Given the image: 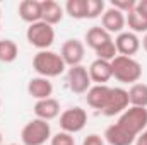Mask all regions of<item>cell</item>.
Wrapping results in <instances>:
<instances>
[{"label":"cell","instance_id":"cell-8","mask_svg":"<svg viewBox=\"0 0 147 145\" xmlns=\"http://www.w3.org/2000/svg\"><path fill=\"white\" fill-rule=\"evenodd\" d=\"M67 84L74 94H86L91 89V77L87 68L82 65L70 67L67 72Z\"/></svg>","mask_w":147,"mask_h":145},{"label":"cell","instance_id":"cell-18","mask_svg":"<svg viewBox=\"0 0 147 145\" xmlns=\"http://www.w3.org/2000/svg\"><path fill=\"white\" fill-rule=\"evenodd\" d=\"M19 17L28 24L39 22L41 21V2H38V0H22L19 3Z\"/></svg>","mask_w":147,"mask_h":145},{"label":"cell","instance_id":"cell-29","mask_svg":"<svg viewBox=\"0 0 147 145\" xmlns=\"http://www.w3.org/2000/svg\"><path fill=\"white\" fill-rule=\"evenodd\" d=\"M135 145H147V128L137 137V140H135Z\"/></svg>","mask_w":147,"mask_h":145},{"label":"cell","instance_id":"cell-25","mask_svg":"<svg viewBox=\"0 0 147 145\" xmlns=\"http://www.w3.org/2000/svg\"><path fill=\"white\" fill-rule=\"evenodd\" d=\"M110 7L120 10V12H123V14H130L132 10H135L137 2H135V0H111Z\"/></svg>","mask_w":147,"mask_h":145},{"label":"cell","instance_id":"cell-6","mask_svg":"<svg viewBox=\"0 0 147 145\" xmlns=\"http://www.w3.org/2000/svg\"><path fill=\"white\" fill-rule=\"evenodd\" d=\"M26 39L31 46L38 48L39 51L48 50L55 41V29H53V26H50L43 21L29 24V28L26 31Z\"/></svg>","mask_w":147,"mask_h":145},{"label":"cell","instance_id":"cell-16","mask_svg":"<svg viewBox=\"0 0 147 145\" xmlns=\"http://www.w3.org/2000/svg\"><path fill=\"white\" fill-rule=\"evenodd\" d=\"M110 91L111 87L108 85H92L86 94V101L87 104L92 109H98V111H103L106 103H108V97H110Z\"/></svg>","mask_w":147,"mask_h":145},{"label":"cell","instance_id":"cell-1","mask_svg":"<svg viewBox=\"0 0 147 145\" xmlns=\"http://www.w3.org/2000/svg\"><path fill=\"white\" fill-rule=\"evenodd\" d=\"M86 43L91 50H94V53L98 55L99 60H106L111 62L118 56L115 41L108 31H105L101 26H92L87 33H86Z\"/></svg>","mask_w":147,"mask_h":145},{"label":"cell","instance_id":"cell-26","mask_svg":"<svg viewBox=\"0 0 147 145\" xmlns=\"http://www.w3.org/2000/svg\"><path fill=\"white\" fill-rule=\"evenodd\" d=\"M50 145H75V140L70 133L67 132H58L57 135L51 137V142Z\"/></svg>","mask_w":147,"mask_h":145},{"label":"cell","instance_id":"cell-23","mask_svg":"<svg viewBox=\"0 0 147 145\" xmlns=\"http://www.w3.org/2000/svg\"><path fill=\"white\" fill-rule=\"evenodd\" d=\"M127 24H128L130 31L135 34L137 33H147V17L137 10V7H135V10H132L127 15Z\"/></svg>","mask_w":147,"mask_h":145},{"label":"cell","instance_id":"cell-30","mask_svg":"<svg viewBox=\"0 0 147 145\" xmlns=\"http://www.w3.org/2000/svg\"><path fill=\"white\" fill-rule=\"evenodd\" d=\"M142 46H144V50L147 51V33H146V36L142 38Z\"/></svg>","mask_w":147,"mask_h":145},{"label":"cell","instance_id":"cell-31","mask_svg":"<svg viewBox=\"0 0 147 145\" xmlns=\"http://www.w3.org/2000/svg\"><path fill=\"white\" fill-rule=\"evenodd\" d=\"M0 145H2V132H0Z\"/></svg>","mask_w":147,"mask_h":145},{"label":"cell","instance_id":"cell-21","mask_svg":"<svg viewBox=\"0 0 147 145\" xmlns=\"http://www.w3.org/2000/svg\"><path fill=\"white\" fill-rule=\"evenodd\" d=\"M19 55V48L16 44V41L5 38V39H0V62L3 63H12Z\"/></svg>","mask_w":147,"mask_h":145},{"label":"cell","instance_id":"cell-24","mask_svg":"<svg viewBox=\"0 0 147 145\" xmlns=\"http://www.w3.org/2000/svg\"><path fill=\"white\" fill-rule=\"evenodd\" d=\"M105 2L103 0H87V19H96L105 14Z\"/></svg>","mask_w":147,"mask_h":145},{"label":"cell","instance_id":"cell-27","mask_svg":"<svg viewBox=\"0 0 147 145\" xmlns=\"http://www.w3.org/2000/svg\"><path fill=\"white\" fill-rule=\"evenodd\" d=\"M82 145H105V140H103V137H99L96 133H91L84 138Z\"/></svg>","mask_w":147,"mask_h":145},{"label":"cell","instance_id":"cell-2","mask_svg":"<svg viewBox=\"0 0 147 145\" xmlns=\"http://www.w3.org/2000/svg\"><path fill=\"white\" fill-rule=\"evenodd\" d=\"M65 62L62 60L60 53L50 51V50H43L38 51L33 58V68L36 70L39 77L45 79H51V77H58L65 70Z\"/></svg>","mask_w":147,"mask_h":145},{"label":"cell","instance_id":"cell-20","mask_svg":"<svg viewBox=\"0 0 147 145\" xmlns=\"http://www.w3.org/2000/svg\"><path fill=\"white\" fill-rule=\"evenodd\" d=\"M128 101L135 108H147V84H134L128 91Z\"/></svg>","mask_w":147,"mask_h":145},{"label":"cell","instance_id":"cell-12","mask_svg":"<svg viewBox=\"0 0 147 145\" xmlns=\"http://www.w3.org/2000/svg\"><path fill=\"white\" fill-rule=\"evenodd\" d=\"M125 24H127L125 14L116 10V9H113V7H108L105 10V14L101 15V28L105 31H108L110 34H113V33H116V34L123 33Z\"/></svg>","mask_w":147,"mask_h":145},{"label":"cell","instance_id":"cell-19","mask_svg":"<svg viewBox=\"0 0 147 145\" xmlns=\"http://www.w3.org/2000/svg\"><path fill=\"white\" fill-rule=\"evenodd\" d=\"M105 140L110 145H132L135 142V138H134L130 133H127V132H125L120 125H116V123L110 125V126L105 130Z\"/></svg>","mask_w":147,"mask_h":145},{"label":"cell","instance_id":"cell-10","mask_svg":"<svg viewBox=\"0 0 147 145\" xmlns=\"http://www.w3.org/2000/svg\"><path fill=\"white\" fill-rule=\"evenodd\" d=\"M84 55H86V46L79 39H67L60 48V56L69 67L80 65V62L84 60Z\"/></svg>","mask_w":147,"mask_h":145},{"label":"cell","instance_id":"cell-11","mask_svg":"<svg viewBox=\"0 0 147 145\" xmlns=\"http://www.w3.org/2000/svg\"><path fill=\"white\" fill-rule=\"evenodd\" d=\"M115 46H116L118 55L132 58L140 50V39L132 31H123V33H120L118 36L115 38Z\"/></svg>","mask_w":147,"mask_h":145},{"label":"cell","instance_id":"cell-34","mask_svg":"<svg viewBox=\"0 0 147 145\" xmlns=\"http://www.w3.org/2000/svg\"><path fill=\"white\" fill-rule=\"evenodd\" d=\"M0 15H2V12H0Z\"/></svg>","mask_w":147,"mask_h":145},{"label":"cell","instance_id":"cell-13","mask_svg":"<svg viewBox=\"0 0 147 145\" xmlns=\"http://www.w3.org/2000/svg\"><path fill=\"white\" fill-rule=\"evenodd\" d=\"M28 94L31 97H34L36 101L41 99H48L53 94V84L50 82V79L45 77H33L28 82Z\"/></svg>","mask_w":147,"mask_h":145},{"label":"cell","instance_id":"cell-28","mask_svg":"<svg viewBox=\"0 0 147 145\" xmlns=\"http://www.w3.org/2000/svg\"><path fill=\"white\" fill-rule=\"evenodd\" d=\"M137 10H139L142 15H146L147 17V0H140V2H137Z\"/></svg>","mask_w":147,"mask_h":145},{"label":"cell","instance_id":"cell-33","mask_svg":"<svg viewBox=\"0 0 147 145\" xmlns=\"http://www.w3.org/2000/svg\"><path fill=\"white\" fill-rule=\"evenodd\" d=\"M10 145H16V144H10Z\"/></svg>","mask_w":147,"mask_h":145},{"label":"cell","instance_id":"cell-4","mask_svg":"<svg viewBox=\"0 0 147 145\" xmlns=\"http://www.w3.org/2000/svg\"><path fill=\"white\" fill-rule=\"evenodd\" d=\"M116 125H120L127 133H130L135 140L147 128V108H127L118 118Z\"/></svg>","mask_w":147,"mask_h":145},{"label":"cell","instance_id":"cell-15","mask_svg":"<svg viewBox=\"0 0 147 145\" xmlns=\"http://www.w3.org/2000/svg\"><path fill=\"white\" fill-rule=\"evenodd\" d=\"M33 109H34L36 118L45 119V121H51V119H55L60 114V103L55 97H48V99L36 101Z\"/></svg>","mask_w":147,"mask_h":145},{"label":"cell","instance_id":"cell-17","mask_svg":"<svg viewBox=\"0 0 147 145\" xmlns=\"http://www.w3.org/2000/svg\"><path fill=\"white\" fill-rule=\"evenodd\" d=\"M62 19H63V7L58 2H55V0L41 2V21L43 22H46L50 26H55Z\"/></svg>","mask_w":147,"mask_h":145},{"label":"cell","instance_id":"cell-22","mask_svg":"<svg viewBox=\"0 0 147 145\" xmlns=\"http://www.w3.org/2000/svg\"><path fill=\"white\" fill-rule=\"evenodd\" d=\"M65 12L72 19H87V0H67Z\"/></svg>","mask_w":147,"mask_h":145},{"label":"cell","instance_id":"cell-32","mask_svg":"<svg viewBox=\"0 0 147 145\" xmlns=\"http://www.w3.org/2000/svg\"><path fill=\"white\" fill-rule=\"evenodd\" d=\"M0 106H2V101H0Z\"/></svg>","mask_w":147,"mask_h":145},{"label":"cell","instance_id":"cell-14","mask_svg":"<svg viewBox=\"0 0 147 145\" xmlns=\"http://www.w3.org/2000/svg\"><path fill=\"white\" fill-rule=\"evenodd\" d=\"M89 77H91V82H96V85H106V82L113 77L111 72V62L106 60H99L96 58L91 67H89Z\"/></svg>","mask_w":147,"mask_h":145},{"label":"cell","instance_id":"cell-3","mask_svg":"<svg viewBox=\"0 0 147 145\" xmlns=\"http://www.w3.org/2000/svg\"><path fill=\"white\" fill-rule=\"evenodd\" d=\"M111 72L118 82L134 85L142 77V65L135 58L118 55L115 60H111Z\"/></svg>","mask_w":147,"mask_h":145},{"label":"cell","instance_id":"cell-5","mask_svg":"<svg viewBox=\"0 0 147 145\" xmlns=\"http://www.w3.org/2000/svg\"><path fill=\"white\" fill-rule=\"evenodd\" d=\"M51 137L50 123L45 119L34 118L24 125L21 130V140L24 145H45Z\"/></svg>","mask_w":147,"mask_h":145},{"label":"cell","instance_id":"cell-9","mask_svg":"<svg viewBox=\"0 0 147 145\" xmlns=\"http://www.w3.org/2000/svg\"><path fill=\"white\" fill-rule=\"evenodd\" d=\"M130 101H128V91L121 89V87H111L110 91V97L105 109L101 111L105 116H116L121 114L125 109L128 108Z\"/></svg>","mask_w":147,"mask_h":145},{"label":"cell","instance_id":"cell-7","mask_svg":"<svg viewBox=\"0 0 147 145\" xmlns=\"http://www.w3.org/2000/svg\"><path fill=\"white\" fill-rule=\"evenodd\" d=\"M86 125H87V113L80 106L69 108L60 114V128H62V132H67L70 135L79 133V132L84 130Z\"/></svg>","mask_w":147,"mask_h":145}]
</instances>
